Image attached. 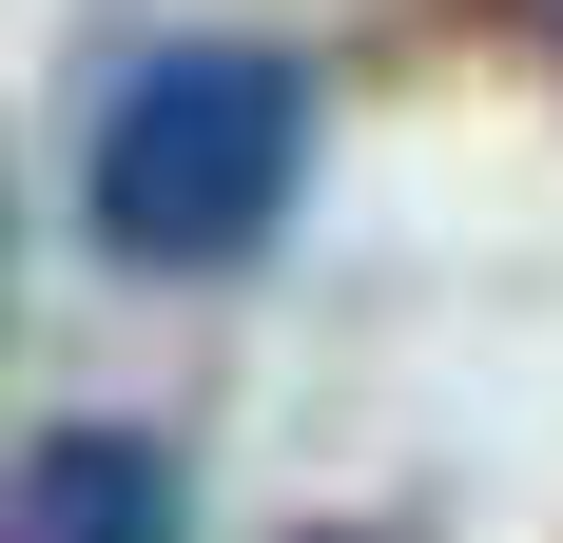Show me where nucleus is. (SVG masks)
Returning <instances> with one entry per match:
<instances>
[{
  "label": "nucleus",
  "mask_w": 563,
  "mask_h": 543,
  "mask_svg": "<svg viewBox=\"0 0 563 543\" xmlns=\"http://www.w3.org/2000/svg\"><path fill=\"white\" fill-rule=\"evenodd\" d=\"M291 175H311V78L273 40H156L98 98V175L78 195H98V233L136 272H233L291 214Z\"/></svg>",
  "instance_id": "obj_1"
},
{
  "label": "nucleus",
  "mask_w": 563,
  "mask_h": 543,
  "mask_svg": "<svg viewBox=\"0 0 563 543\" xmlns=\"http://www.w3.org/2000/svg\"><path fill=\"white\" fill-rule=\"evenodd\" d=\"M20 543H195V466L156 428H40L20 446Z\"/></svg>",
  "instance_id": "obj_2"
},
{
  "label": "nucleus",
  "mask_w": 563,
  "mask_h": 543,
  "mask_svg": "<svg viewBox=\"0 0 563 543\" xmlns=\"http://www.w3.org/2000/svg\"><path fill=\"white\" fill-rule=\"evenodd\" d=\"M291 543H389V524H291Z\"/></svg>",
  "instance_id": "obj_3"
}]
</instances>
